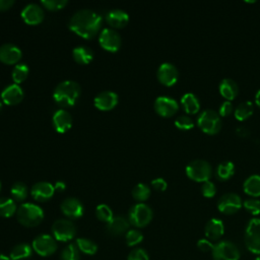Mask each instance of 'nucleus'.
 <instances>
[{"instance_id": "79ce46f5", "label": "nucleus", "mask_w": 260, "mask_h": 260, "mask_svg": "<svg viewBox=\"0 0 260 260\" xmlns=\"http://www.w3.org/2000/svg\"><path fill=\"white\" fill-rule=\"evenodd\" d=\"M67 0H42L41 4L48 10H60L67 5Z\"/></svg>"}, {"instance_id": "aec40b11", "label": "nucleus", "mask_w": 260, "mask_h": 260, "mask_svg": "<svg viewBox=\"0 0 260 260\" xmlns=\"http://www.w3.org/2000/svg\"><path fill=\"white\" fill-rule=\"evenodd\" d=\"M24 96V92L22 90V88L16 84V83H12L7 85L1 92V99L2 102L6 105H17L18 103H20L22 101Z\"/></svg>"}, {"instance_id": "412c9836", "label": "nucleus", "mask_w": 260, "mask_h": 260, "mask_svg": "<svg viewBox=\"0 0 260 260\" xmlns=\"http://www.w3.org/2000/svg\"><path fill=\"white\" fill-rule=\"evenodd\" d=\"M52 122L57 132L65 133L72 126V117L66 110L59 109L53 114Z\"/></svg>"}, {"instance_id": "6e6d98bb", "label": "nucleus", "mask_w": 260, "mask_h": 260, "mask_svg": "<svg viewBox=\"0 0 260 260\" xmlns=\"http://www.w3.org/2000/svg\"><path fill=\"white\" fill-rule=\"evenodd\" d=\"M255 260H260V256H258V257H257Z\"/></svg>"}, {"instance_id": "5701e85b", "label": "nucleus", "mask_w": 260, "mask_h": 260, "mask_svg": "<svg viewBox=\"0 0 260 260\" xmlns=\"http://www.w3.org/2000/svg\"><path fill=\"white\" fill-rule=\"evenodd\" d=\"M205 236L210 241H216L221 238L224 233L223 222L218 218H211L205 224Z\"/></svg>"}, {"instance_id": "6e6552de", "label": "nucleus", "mask_w": 260, "mask_h": 260, "mask_svg": "<svg viewBox=\"0 0 260 260\" xmlns=\"http://www.w3.org/2000/svg\"><path fill=\"white\" fill-rule=\"evenodd\" d=\"M212 256L214 260H239L240 251L234 243L230 241H220L214 245Z\"/></svg>"}, {"instance_id": "6ab92c4d", "label": "nucleus", "mask_w": 260, "mask_h": 260, "mask_svg": "<svg viewBox=\"0 0 260 260\" xmlns=\"http://www.w3.org/2000/svg\"><path fill=\"white\" fill-rule=\"evenodd\" d=\"M54 192H55L54 186L51 183L45 182V181H41L34 184L30 189V194L32 198L40 202L49 200L54 195Z\"/></svg>"}, {"instance_id": "ddd939ff", "label": "nucleus", "mask_w": 260, "mask_h": 260, "mask_svg": "<svg viewBox=\"0 0 260 260\" xmlns=\"http://www.w3.org/2000/svg\"><path fill=\"white\" fill-rule=\"evenodd\" d=\"M156 76L161 84L166 86H172L177 82L179 78V71L174 64L165 62L159 65Z\"/></svg>"}, {"instance_id": "7c9ffc66", "label": "nucleus", "mask_w": 260, "mask_h": 260, "mask_svg": "<svg viewBox=\"0 0 260 260\" xmlns=\"http://www.w3.org/2000/svg\"><path fill=\"white\" fill-rule=\"evenodd\" d=\"M253 114V104L250 101L242 102L235 110V117L239 121L248 119Z\"/></svg>"}, {"instance_id": "423d86ee", "label": "nucleus", "mask_w": 260, "mask_h": 260, "mask_svg": "<svg viewBox=\"0 0 260 260\" xmlns=\"http://www.w3.org/2000/svg\"><path fill=\"white\" fill-rule=\"evenodd\" d=\"M152 215V210L148 205L137 203L129 209L128 221L136 228H143L151 221Z\"/></svg>"}, {"instance_id": "2eb2a0df", "label": "nucleus", "mask_w": 260, "mask_h": 260, "mask_svg": "<svg viewBox=\"0 0 260 260\" xmlns=\"http://www.w3.org/2000/svg\"><path fill=\"white\" fill-rule=\"evenodd\" d=\"M20 15L25 23L36 25L43 21L45 13L44 9L39 4L29 3L23 7Z\"/></svg>"}, {"instance_id": "f704fd0d", "label": "nucleus", "mask_w": 260, "mask_h": 260, "mask_svg": "<svg viewBox=\"0 0 260 260\" xmlns=\"http://www.w3.org/2000/svg\"><path fill=\"white\" fill-rule=\"evenodd\" d=\"M27 187L22 182H15L10 189V193L14 201H23L27 197Z\"/></svg>"}, {"instance_id": "c85d7f7f", "label": "nucleus", "mask_w": 260, "mask_h": 260, "mask_svg": "<svg viewBox=\"0 0 260 260\" xmlns=\"http://www.w3.org/2000/svg\"><path fill=\"white\" fill-rule=\"evenodd\" d=\"M32 254V248L26 243H20L13 247L10 251L9 258L11 260H23L27 259Z\"/></svg>"}, {"instance_id": "cd10ccee", "label": "nucleus", "mask_w": 260, "mask_h": 260, "mask_svg": "<svg viewBox=\"0 0 260 260\" xmlns=\"http://www.w3.org/2000/svg\"><path fill=\"white\" fill-rule=\"evenodd\" d=\"M72 56L77 63L88 64L93 58V52L87 46H78L73 49Z\"/></svg>"}, {"instance_id": "4c0bfd02", "label": "nucleus", "mask_w": 260, "mask_h": 260, "mask_svg": "<svg viewBox=\"0 0 260 260\" xmlns=\"http://www.w3.org/2000/svg\"><path fill=\"white\" fill-rule=\"evenodd\" d=\"M95 215L96 217L105 222H109L114 216L112 209L107 204H100L95 208Z\"/></svg>"}, {"instance_id": "e433bc0d", "label": "nucleus", "mask_w": 260, "mask_h": 260, "mask_svg": "<svg viewBox=\"0 0 260 260\" xmlns=\"http://www.w3.org/2000/svg\"><path fill=\"white\" fill-rule=\"evenodd\" d=\"M79 250L76 244L67 245L60 254L61 260H79Z\"/></svg>"}, {"instance_id": "864d4df0", "label": "nucleus", "mask_w": 260, "mask_h": 260, "mask_svg": "<svg viewBox=\"0 0 260 260\" xmlns=\"http://www.w3.org/2000/svg\"><path fill=\"white\" fill-rule=\"evenodd\" d=\"M0 260H11L9 257L3 255V254H0Z\"/></svg>"}, {"instance_id": "9d476101", "label": "nucleus", "mask_w": 260, "mask_h": 260, "mask_svg": "<svg viewBox=\"0 0 260 260\" xmlns=\"http://www.w3.org/2000/svg\"><path fill=\"white\" fill-rule=\"evenodd\" d=\"M99 43L103 49L109 52H117L121 47V36L113 28L106 27L102 29L99 37Z\"/></svg>"}, {"instance_id": "49530a36", "label": "nucleus", "mask_w": 260, "mask_h": 260, "mask_svg": "<svg viewBox=\"0 0 260 260\" xmlns=\"http://www.w3.org/2000/svg\"><path fill=\"white\" fill-rule=\"evenodd\" d=\"M197 247L200 251L202 252H209L213 250V247L214 245L209 241V240H206V239H200L198 242H197Z\"/></svg>"}, {"instance_id": "a878e982", "label": "nucleus", "mask_w": 260, "mask_h": 260, "mask_svg": "<svg viewBox=\"0 0 260 260\" xmlns=\"http://www.w3.org/2000/svg\"><path fill=\"white\" fill-rule=\"evenodd\" d=\"M181 105L187 114H197L200 110V102L192 92H186L181 98Z\"/></svg>"}, {"instance_id": "5fc2aeb1", "label": "nucleus", "mask_w": 260, "mask_h": 260, "mask_svg": "<svg viewBox=\"0 0 260 260\" xmlns=\"http://www.w3.org/2000/svg\"><path fill=\"white\" fill-rule=\"evenodd\" d=\"M2 110V102H1V100H0V111Z\"/></svg>"}, {"instance_id": "72a5a7b5", "label": "nucleus", "mask_w": 260, "mask_h": 260, "mask_svg": "<svg viewBox=\"0 0 260 260\" xmlns=\"http://www.w3.org/2000/svg\"><path fill=\"white\" fill-rule=\"evenodd\" d=\"M132 196L135 200L139 202H143L149 198L150 188L144 183H138L132 189Z\"/></svg>"}, {"instance_id": "9b49d317", "label": "nucleus", "mask_w": 260, "mask_h": 260, "mask_svg": "<svg viewBox=\"0 0 260 260\" xmlns=\"http://www.w3.org/2000/svg\"><path fill=\"white\" fill-rule=\"evenodd\" d=\"M32 249L40 256L47 257L56 252L57 243L50 235H40L32 241Z\"/></svg>"}, {"instance_id": "a18cd8bd", "label": "nucleus", "mask_w": 260, "mask_h": 260, "mask_svg": "<svg viewBox=\"0 0 260 260\" xmlns=\"http://www.w3.org/2000/svg\"><path fill=\"white\" fill-rule=\"evenodd\" d=\"M234 108H233V105L230 101H225L221 104V106L219 107V110H218V114L219 116H222V117H226L229 115L232 114Z\"/></svg>"}, {"instance_id": "4be33fe9", "label": "nucleus", "mask_w": 260, "mask_h": 260, "mask_svg": "<svg viewBox=\"0 0 260 260\" xmlns=\"http://www.w3.org/2000/svg\"><path fill=\"white\" fill-rule=\"evenodd\" d=\"M106 19L111 26L116 27V28H121V27H124L125 25H127V23L129 21V15L126 11L116 8V9L110 10L107 13Z\"/></svg>"}, {"instance_id": "09e8293b", "label": "nucleus", "mask_w": 260, "mask_h": 260, "mask_svg": "<svg viewBox=\"0 0 260 260\" xmlns=\"http://www.w3.org/2000/svg\"><path fill=\"white\" fill-rule=\"evenodd\" d=\"M236 134H237L238 136H240V137L245 138V137H247V136L250 134V132H249V130H248L246 127H244V126H239V127L236 128Z\"/></svg>"}, {"instance_id": "ea45409f", "label": "nucleus", "mask_w": 260, "mask_h": 260, "mask_svg": "<svg viewBox=\"0 0 260 260\" xmlns=\"http://www.w3.org/2000/svg\"><path fill=\"white\" fill-rule=\"evenodd\" d=\"M175 126L180 130H190L194 127V122L189 116L180 115L175 120Z\"/></svg>"}, {"instance_id": "f3484780", "label": "nucleus", "mask_w": 260, "mask_h": 260, "mask_svg": "<svg viewBox=\"0 0 260 260\" xmlns=\"http://www.w3.org/2000/svg\"><path fill=\"white\" fill-rule=\"evenodd\" d=\"M22 56L21 50L11 43H6L0 46V61L11 65L17 64Z\"/></svg>"}, {"instance_id": "c9c22d12", "label": "nucleus", "mask_w": 260, "mask_h": 260, "mask_svg": "<svg viewBox=\"0 0 260 260\" xmlns=\"http://www.w3.org/2000/svg\"><path fill=\"white\" fill-rule=\"evenodd\" d=\"M76 246L79 251H81L82 253L87 254V255H93L98 251L96 244L89 239L78 238L76 240Z\"/></svg>"}, {"instance_id": "393cba45", "label": "nucleus", "mask_w": 260, "mask_h": 260, "mask_svg": "<svg viewBox=\"0 0 260 260\" xmlns=\"http://www.w3.org/2000/svg\"><path fill=\"white\" fill-rule=\"evenodd\" d=\"M239 91V87L237 82L232 78H223L219 83V92L226 100H234Z\"/></svg>"}, {"instance_id": "4d7b16f0", "label": "nucleus", "mask_w": 260, "mask_h": 260, "mask_svg": "<svg viewBox=\"0 0 260 260\" xmlns=\"http://www.w3.org/2000/svg\"><path fill=\"white\" fill-rule=\"evenodd\" d=\"M0 190H1V182H0Z\"/></svg>"}, {"instance_id": "dca6fc26", "label": "nucleus", "mask_w": 260, "mask_h": 260, "mask_svg": "<svg viewBox=\"0 0 260 260\" xmlns=\"http://www.w3.org/2000/svg\"><path fill=\"white\" fill-rule=\"evenodd\" d=\"M61 210L67 217L71 219L79 218L83 214V205L80 200L75 197H68L61 203Z\"/></svg>"}, {"instance_id": "473e14b6", "label": "nucleus", "mask_w": 260, "mask_h": 260, "mask_svg": "<svg viewBox=\"0 0 260 260\" xmlns=\"http://www.w3.org/2000/svg\"><path fill=\"white\" fill-rule=\"evenodd\" d=\"M28 72H29V69L25 63H17L16 65H14L11 73L13 81L16 84L21 83L28 76Z\"/></svg>"}, {"instance_id": "a211bd4d", "label": "nucleus", "mask_w": 260, "mask_h": 260, "mask_svg": "<svg viewBox=\"0 0 260 260\" xmlns=\"http://www.w3.org/2000/svg\"><path fill=\"white\" fill-rule=\"evenodd\" d=\"M118 94L112 90H104L94 98V106L101 111H110L118 104Z\"/></svg>"}, {"instance_id": "b1692460", "label": "nucleus", "mask_w": 260, "mask_h": 260, "mask_svg": "<svg viewBox=\"0 0 260 260\" xmlns=\"http://www.w3.org/2000/svg\"><path fill=\"white\" fill-rule=\"evenodd\" d=\"M129 221L122 215L114 216L107 223V231L113 236H120L127 233L129 230Z\"/></svg>"}, {"instance_id": "f03ea898", "label": "nucleus", "mask_w": 260, "mask_h": 260, "mask_svg": "<svg viewBox=\"0 0 260 260\" xmlns=\"http://www.w3.org/2000/svg\"><path fill=\"white\" fill-rule=\"evenodd\" d=\"M80 95V85L73 80H64L57 84L53 98L61 107H70L75 104Z\"/></svg>"}, {"instance_id": "37998d69", "label": "nucleus", "mask_w": 260, "mask_h": 260, "mask_svg": "<svg viewBox=\"0 0 260 260\" xmlns=\"http://www.w3.org/2000/svg\"><path fill=\"white\" fill-rule=\"evenodd\" d=\"M201 193H202V195L204 197L211 198L216 193V187H215V185L211 181L203 182L202 186H201Z\"/></svg>"}, {"instance_id": "1a4fd4ad", "label": "nucleus", "mask_w": 260, "mask_h": 260, "mask_svg": "<svg viewBox=\"0 0 260 260\" xmlns=\"http://www.w3.org/2000/svg\"><path fill=\"white\" fill-rule=\"evenodd\" d=\"M52 233L56 240L61 242H67L75 237L76 228L71 220L60 218L55 220V222L53 223Z\"/></svg>"}, {"instance_id": "c756f323", "label": "nucleus", "mask_w": 260, "mask_h": 260, "mask_svg": "<svg viewBox=\"0 0 260 260\" xmlns=\"http://www.w3.org/2000/svg\"><path fill=\"white\" fill-rule=\"evenodd\" d=\"M235 173V165L231 160H225L219 164L216 168V176L221 181L229 180Z\"/></svg>"}, {"instance_id": "f8f14e48", "label": "nucleus", "mask_w": 260, "mask_h": 260, "mask_svg": "<svg viewBox=\"0 0 260 260\" xmlns=\"http://www.w3.org/2000/svg\"><path fill=\"white\" fill-rule=\"evenodd\" d=\"M243 205L241 197L236 193L223 194L217 201V209L223 214H234L241 209Z\"/></svg>"}, {"instance_id": "bb28decb", "label": "nucleus", "mask_w": 260, "mask_h": 260, "mask_svg": "<svg viewBox=\"0 0 260 260\" xmlns=\"http://www.w3.org/2000/svg\"><path fill=\"white\" fill-rule=\"evenodd\" d=\"M243 190L252 197L260 196V176L252 175L248 177L243 184Z\"/></svg>"}, {"instance_id": "c03bdc74", "label": "nucleus", "mask_w": 260, "mask_h": 260, "mask_svg": "<svg viewBox=\"0 0 260 260\" xmlns=\"http://www.w3.org/2000/svg\"><path fill=\"white\" fill-rule=\"evenodd\" d=\"M127 260H149V257L145 250L142 248H136L129 253Z\"/></svg>"}, {"instance_id": "a19ab883", "label": "nucleus", "mask_w": 260, "mask_h": 260, "mask_svg": "<svg viewBox=\"0 0 260 260\" xmlns=\"http://www.w3.org/2000/svg\"><path fill=\"white\" fill-rule=\"evenodd\" d=\"M245 209L253 214V215H258L260 213V200L256 199V198H249L246 199L243 203Z\"/></svg>"}, {"instance_id": "39448f33", "label": "nucleus", "mask_w": 260, "mask_h": 260, "mask_svg": "<svg viewBox=\"0 0 260 260\" xmlns=\"http://www.w3.org/2000/svg\"><path fill=\"white\" fill-rule=\"evenodd\" d=\"M212 174L211 166L204 159H194L186 167V175L189 179L195 182L209 181Z\"/></svg>"}, {"instance_id": "0eeeda50", "label": "nucleus", "mask_w": 260, "mask_h": 260, "mask_svg": "<svg viewBox=\"0 0 260 260\" xmlns=\"http://www.w3.org/2000/svg\"><path fill=\"white\" fill-rule=\"evenodd\" d=\"M245 243L250 252L260 255V218H252L248 222Z\"/></svg>"}, {"instance_id": "2f4dec72", "label": "nucleus", "mask_w": 260, "mask_h": 260, "mask_svg": "<svg viewBox=\"0 0 260 260\" xmlns=\"http://www.w3.org/2000/svg\"><path fill=\"white\" fill-rule=\"evenodd\" d=\"M17 210L15 201L12 198H0V216L10 217Z\"/></svg>"}, {"instance_id": "603ef678", "label": "nucleus", "mask_w": 260, "mask_h": 260, "mask_svg": "<svg viewBox=\"0 0 260 260\" xmlns=\"http://www.w3.org/2000/svg\"><path fill=\"white\" fill-rule=\"evenodd\" d=\"M255 102H256L257 106L260 108V89H258L255 94Z\"/></svg>"}, {"instance_id": "20e7f679", "label": "nucleus", "mask_w": 260, "mask_h": 260, "mask_svg": "<svg viewBox=\"0 0 260 260\" xmlns=\"http://www.w3.org/2000/svg\"><path fill=\"white\" fill-rule=\"evenodd\" d=\"M197 125L201 129V131L206 134H216L221 128L220 116L215 111L206 109L199 114L197 118Z\"/></svg>"}, {"instance_id": "58836bf2", "label": "nucleus", "mask_w": 260, "mask_h": 260, "mask_svg": "<svg viewBox=\"0 0 260 260\" xmlns=\"http://www.w3.org/2000/svg\"><path fill=\"white\" fill-rule=\"evenodd\" d=\"M125 239H126V244L129 247H132L142 242L143 235L138 230H129L125 235Z\"/></svg>"}, {"instance_id": "8fccbe9b", "label": "nucleus", "mask_w": 260, "mask_h": 260, "mask_svg": "<svg viewBox=\"0 0 260 260\" xmlns=\"http://www.w3.org/2000/svg\"><path fill=\"white\" fill-rule=\"evenodd\" d=\"M14 4L13 0H0V11L9 9Z\"/></svg>"}, {"instance_id": "3c124183", "label": "nucleus", "mask_w": 260, "mask_h": 260, "mask_svg": "<svg viewBox=\"0 0 260 260\" xmlns=\"http://www.w3.org/2000/svg\"><path fill=\"white\" fill-rule=\"evenodd\" d=\"M54 188H55V191L57 190V191H64L65 190V188H66V185H65V183L64 182H62V181H58V182H56V184L54 185Z\"/></svg>"}, {"instance_id": "7ed1b4c3", "label": "nucleus", "mask_w": 260, "mask_h": 260, "mask_svg": "<svg viewBox=\"0 0 260 260\" xmlns=\"http://www.w3.org/2000/svg\"><path fill=\"white\" fill-rule=\"evenodd\" d=\"M16 217L20 224L27 228H32L42 222L44 219V211L39 205L26 202L22 203L17 208Z\"/></svg>"}, {"instance_id": "f257e3e1", "label": "nucleus", "mask_w": 260, "mask_h": 260, "mask_svg": "<svg viewBox=\"0 0 260 260\" xmlns=\"http://www.w3.org/2000/svg\"><path fill=\"white\" fill-rule=\"evenodd\" d=\"M102 16L91 9H79L71 16L69 27L76 35L84 38H93L101 29Z\"/></svg>"}, {"instance_id": "de8ad7c7", "label": "nucleus", "mask_w": 260, "mask_h": 260, "mask_svg": "<svg viewBox=\"0 0 260 260\" xmlns=\"http://www.w3.org/2000/svg\"><path fill=\"white\" fill-rule=\"evenodd\" d=\"M151 186H152L155 190H157V191H165V190L167 189V187H168V184H167V182H166L165 179H162V178H156V179H154V180L151 181Z\"/></svg>"}, {"instance_id": "4468645a", "label": "nucleus", "mask_w": 260, "mask_h": 260, "mask_svg": "<svg viewBox=\"0 0 260 260\" xmlns=\"http://www.w3.org/2000/svg\"><path fill=\"white\" fill-rule=\"evenodd\" d=\"M155 112L161 117H172L174 114L177 113L179 109V105L176 100L170 96H157L153 104Z\"/></svg>"}]
</instances>
